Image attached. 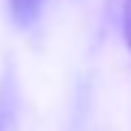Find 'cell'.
I'll list each match as a JSON object with an SVG mask.
<instances>
[{"label":"cell","instance_id":"3957f363","mask_svg":"<svg viewBox=\"0 0 131 131\" xmlns=\"http://www.w3.org/2000/svg\"><path fill=\"white\" fill-rule=\"evenodd\" d=\"M0 131H3V118H0Z\"/></svg>","mask_w":131,"mask_h":131},{"label":"cell","instance_id":"6da1fadb","mask_svg":"<svg viewBox=\"0 0 131 131\" xmlns=\"http://www.w3.org/2000/svg\"><path fill=\"white\" fill-rule=\"evenodd\" d=\"M40 5L43 0H11V16L16 27H32L40 16Z\"/></svg>","mask_w":131,"mask_h":131},{"label":"cell","instance_id":"7a4b0ae2","mask_svg":"<svg viewBox=\"0 0 131 131\" xmlns=\"http://www.w3.org/2000/svg\"><path fill=\"white\" fill-rule=\"evenodd\" d=\"M123 35H126V46L131 51V0H123Z\"/></svg>","mask_w":131,"mask_h":131}]
</instances>
